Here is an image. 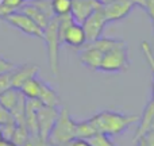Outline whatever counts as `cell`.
<instances>
[{"mask_svg": "<svg viewBox=\"0 0 154 146\" xmlns=\"http://www.w3.org/2000/svg\"><path fill=\"white\" fill-rule=\"evenodd\" d=\"M41 81H42V80L38 79L37 76L31 77V79L27 80V81L19 88V91H20V93L26 99H38L39 91H41Z\"/></svg>", "mask_w": 154, "mask_h": 146, "instance_id": "15", "label": "cell"}, {"mask_svg": "<svg viewBox=\"0 0 154 146\" xmlns=\"http://www.w3.org/2000/svg\"><path fill=\"white\" fill-rule=\"evenodd\" d=\"M66 146H91L89 142L87 139H81V138H73Z\"/></svg>", "mask_w": 154, "mask_h": 146, "instance_id": "24", "label": "cell"}, {"mask_svg": "<svg viewBox=\"0 0 154 146\" xmlns=\"http://www.w3.org/2000/svg\"><path fill=\"white\" fill-rule=\"evenodd\" d=\"M0 146H16V145L14 144L12 141H10V139L2 138V139H0Z\"/></svg>", "mask_w": 154, "mask_h": 146, "instance_id": "25", "label": "cell"}, {"mask_svg": "<svg viewBox=\"0 0 154 146\" xmlns=\"http://www.w3.org/2000/svg\"><path fill=\"white\" fill-rule=\"evenodd\" d=\"M130 56H128V46L125 41L111 50L106 51L103 54L100 67H99L97 72H104V73H123L127 72L130 69Z\"/></svg>", "mask_w": 154, "mask_h": 146, "instance_id": "3", "label": "cell"}, {"mask_svg": "<svg viewBox=\"0 0 154 146\" xmlns=\"http://www.w3.org/2000/svg\"><path fill=\"white\" fill-rule=\"evenodd\" d=\"M141 49H142V53H143L145 58H146V62L149 65L150 70H152L153 74V82H152V100H154V53H153V49L150 46L149 42H142L141 43Z\"/></svg>", "mask_w": 154, "mask_h": 146, "instance_id": "18", "label": "cell"}, {"mask_svg": "<svg viewBox=\"0 0 154 146\" xmlns=\"http://www.w3.org/2000/svg\"><path fill=\"white\" fill-rule=\"evenodd\" d=\"M149 131H154V118H153V120H152V125H150V130Z\"/></svg>", "mask_w": 154, "mask_h": 146, "instance_id": "28", "label": "cell"}, {"mask_svg": "<svg viewBox=\"0 0 154 146\" xmlns=\"http://www.w3.org/2000/svg\"><path fill=\"white\" fill-rule=\"evenodd\" d=\"M51 11L56 16H64L70 14L72 0H50Z\"/></svg>", "mask_w": 154, "mask_h": 146, "instance_id": "17", "label": "cell"}, {"mask_svg": "<svg viewBox=\"0 0 154 146\" xmlns=\"http://www.w3.org/2000/svg\"><path fill=\"white\" fill-rule=\"evenodd\" d=\"M2 20H4L5 23H8L10 26H12L14 29L19 30V31H22L26 35H30V37H34V38H39V39L43 38V30L41 29L30 16H27L26 14H23L19 10L7 14L5 16L2 18Z\"/></svg>", "mask_w": 154, "mask_h": 146, "instance_id": "5", "label": "cell"}, {"mask_svg": "<svg viewBox=\"0 0 154 146\" xmlns=\"http://www.w3.org/2000/svg\"><path fill=\"white\" fill-rule=\"evenodd\" d=\"M106 24H107L106 16H104L101 7H99L97 10L93 11L81 23L82 29H84V33H85L87 42H92V41H96L97 38H100L101 35H103Z\"/></svg>", "mask_w": 154, "mask_h": 146, "instance_id": "6", "label": "cell"}, {"mask_svg": "<svg viewBox=\"0 0 154 146\" xmlns=\"http://www.w3.org/2000/svg\"><path fill=\"white\" fill-rule=\"evenodd\" d=\"M101 7L96 0H72L70 7V16L73 20L81 24L95 10Z\"/></svg>", "mask_w": 154, "mask_h": 146, "instance_id": "9", "label": "cell"}, {"mask_svg": "<svg viewBox=\"0 0 154 146\" xmlns=\"http://www.w3.org/2000/svg\"><path fill=\"white\" fill-rule=\"evenodd\" d=\"M91 120L93 122L97 133L106 134L108 137H114L125 133L128 127L135 125L139 120V116L126 115V114H120V112L106 110V111H101L99 114L93 115L91 118Z\"/></svg>", "mask_w": 154, "mask_h": 146, "instance_id": "1", "label": "cell"}, {"mask_svg": "<svg viewBox=\"0 0 154 146\" xmlns=\"http://www.w3.org/2000/svg\"><path fill=\"white\" fill-rule=\"evenodd\" d=\"M134 7H135V3L133 0H112L108 4L101 5V10L106 16L107 23H111V22H118L127 18L134 10Z\"/></svg>", "mask_w": 154, "mask_h": 146, "instance_id": "7", "label": "cell"}, {"mask_svg": "<svg viewBox=\"0 0 154 146\" xmlns=\"http://www.w3.org/2000/svg\"><path fill=\"white\" fill-rule=\"evenodd\" d=\"M137 144V146H147L146 144V141H145V137H141V138H138V139H135L134 141Z\"/></svg>", "mask_w": 154, "mask_h": 146, "instance_id": "26", "label": "cell"}, {"mask_svg": "<svg viewBox=\"0 0 154 146\" xmlns=\"http://www.w3.org/2000/svg\"><path fill=\"white\" fill-rule=\"evenodd\" d=\"M80 49H81V51L79 53V58H80V61H81V64L84 65V67L97 72L99 67H100L101 58H103V53H101L100 50H97V49L92 48V46L87 42Z\"/></svg>", "mask_w": 154, "mask_h": 146, "instance_id": "11", "label": "cell"}, {"mask_svg": "<svg viewBox=\"0 0 154 146\" xmlns=\"http://www.w3.org/2000/svg\"><path fill=\"white\" fill-rule=\"evenodd\" d=\"M38 72H39V68L34 64H24V65H20V67H16L15 65V68L10 72L11 87L19 89L27 80L37 76Z\"/></svg>", "mask_w": 154, "mask_h": 146, "instance_id": "10", "label": "cell"}, {"mask_svg": "<svg viewBox=\"0 0 154 146\" xmlns=\"http://www.w3.org/2000/svg\"><path fill=\"white\" fill-rule=\"evenodd\" d=\"M96 133H97V130H96L95 125H93V122L91 119L76 122V138L89 139Z\"/></svg>", "mask_w": 154, "mask_h": 146, "instance_id": "16", "label": "cell"}, {"mask_svg": "<svg viewBox=\"0 0 154 146\" xmlns=\"http://www.w3.org/2000/svg\"><path fill=\"white\" fill-rule=\"evenodd\" d=\"M20 96H22L20 91L16 89V88L10 87L8 89H5L4 92L0 93V106L10 110V111H12V108L18 104Z\"/></svg>", "mask_w": 154, "mask_h": 146, "instance_id": "14", "label": "cell"}, {"mask_svg": "<svg viewBox=\"0 0 154 146\" xmlns=\"http://www.w3.org/2000/svg\"><path fill=\"white\" fill-rule=\"evenodd\" d=\"M23 0H2L0 2V4H3V5H5V7H8V8H11L12 11H16V10H19L20 8V5L23 4Z\"/></svg>", "mask_w": 154, "mask_h": 146, "instance_id": "23", "label": "cell"}, {"mask_svg": "<svg viewBox=\"0 0 154 146\" xmlns=\"http://www.w3.org/2000/svg\"><path fill=\"white\" fill-rule=\"evenodd\" d=\"M10 123H16L15 119H14V116H12V114H11L10 110H7V108L0 106V126L10 125Z\"/></svg>", "mask_w": 154, "mask_h": 146, "instance_id": "20", "label": "cell"}, {"mask_svg": "<svg viewBox=\"0 0 154 146\" xmlns=\"http://www.w3.org/2000/svg\"><path fill=\"white\" fill-rule=\"evenodd\" d=\"M10 72L0 74V93L4 92L5 89H8V88L11 87V74H10Z\"/></svg>", "mask_w": 154, "mask_h": 146, "instance_id": "22", "label": "cell"}, {"mask_svg": "<svg viewBox=\"0 0 154 146\" xmlns=\"http://www.w3.org/2000/svg\"><path fill=\"white\" fill-rule=\"evenodd\" d=\"M38 100L41 101V104L49 107H60V103H61V99L57 95L56 91L53 89V87H50L45 81H41V91Z\"/></svg>", "mask_w": 154, "mask_h": 146, "instance_id": "13", "label": "cell"}, {"mask_svg": "<svg viewBox=\"0 0 154 146\" xmlns=\"http://www.w3.org/2000/svg\"><path fill=\"white\" fill-rule=\"evenodd\" d=\"M23 2H26V0H23Z\"/></svg>", "mask_w": 154, "mask_h": 146, "instance_id": "29", "label": "cell"}, {"mask_svg": "<svg viewBox=\"0 0 154 146\" xmlns=\"http://www.w3.org/2000/svg\"><path fill=\"white\" fill-rule=\"evenodd\" d=\"M76 138V122L70 118L69 110L61 108L58 111L56 122L48 137V142L53 146H66Z\"/></svg>", "mask_w": 154, "mask_h": 146, "instance_id": "2", "label": "cell"}, {"mask_svg": "<svg viewBox=\"0 0 154 146\" xmlns=\"http://www.w3.org/2000/svg\"><path fill=\"white\" fill-rule=\"evenodd\" d=\"M43 41L48 50L49 68L51 73L57 76L60 72V35H58V16H54L49 24L43 29Z\"/></svg>", "mask_w": 154, "mask_h": 146, "instance_id": "4", "label": "cell"}, {"mask_svg": "<svg viewBox=\"0 0 154 146\" xmlns=\"http://www.w3.org/2000/svg\"><path fill=\"white\" fill-rule=\"evenodd\" d=\"M14 68H15V64H14V62H11L10 60L4 58V57L0 54V74L10 72V70H12Z\"/></svg>", "mask_w": 154, "mask_h": 146, "instance_id": "21", "label": "cell"}, {"mask_svg": "<svg viewBox=\"0 0 154 146\" xmlns=\"http://www.w3.org/2000/svg\"><path fill=\"white\" fill-rule=\"evenodd\" d=\"M89 142L91 146H115L112 144V141L109 139L108 135L101 133H96L95 135H92L89 139H87Z\"/></svg>", "mask_w": 154, "mask_h": 146, "instance_id": "19", "label": "cell"}, {"mask_svg": "<svg viewBox=\"0 0 154 146\" xmlns=\"http://www.w3.org/2000/svg\"><path fill=\"white\" fill-rule=\"evenodd\" d=\"M96 2H97L100 5H104V4H108V3H111L112 0H96Z\"/></svg>", "mask_w": 154, "mask_h": 146, "instance_id": "27", "label": "cell"}, {"mask_svg": "<svg viewBox=\"0 0 154 146\" xmlns=\"http://www.w3.org/2000/svg\"><path fill=\"white\" fill-rule=\"evenodd\" d=\"M19 11H22V12L26 14L27 16H30L42 30L45 29V27L49 24V22L54 18V16L51 18V16H49L48 14H45L41 8H38L37 5L32 4V3H29V4H24L23 3V4L20 5V8H19Z\"/></svg>", "mask_w": 154, "mask_h": 146, "instance_id": "12", "label": "cell"}, {"mask_svg": "<svg viewBox=\"0 0 154 146\" xmlns=\"http://www.w3.org/2000/svg\"><path fill=\"white\" fill-rule=\"evenodd\" d=\"M58 107H49L41 104L37 110V126H38V134L42 139L48 141L49 133L58 116Z\"/></svg>", "mask_w": 154, "mask_h": 146, "instance_id": "8", "label": "cell"}]
</instances>
